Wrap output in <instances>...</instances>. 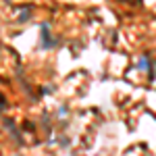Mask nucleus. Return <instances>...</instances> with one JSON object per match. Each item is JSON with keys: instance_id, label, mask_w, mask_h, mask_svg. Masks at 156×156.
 <instances>
[{"instance_id": "obj_2", "label": "nucleus", "mask_w": 156, "mask_h": 156, "mask_svg": "<svg viewBox=\"0 0 156 156\" xmlns=\"http://www.w3.org/2000/svg\"><path fill=\"white\" fill-rule=\"evenodd\" d=\"M140 67H142V69H148V60L142 58V60H140Z\"/></svg>"}, {"instance_id": "obj_1", "label": "nucleus", "mask_w": 156, "mask_h": 156, "mask_svg": "<svg viewBox=\"0 0 156 156\" xmlns=\"http://www.w3.org/2000/svg\"><path fill=\"white\" fill-rule=\"evenodd\" d=\"M29 15H31V11H29V9H23V12H21V17H19L17 21H19V23H23V21H27V19H29Z\"/></svg>"}]
</instances>
